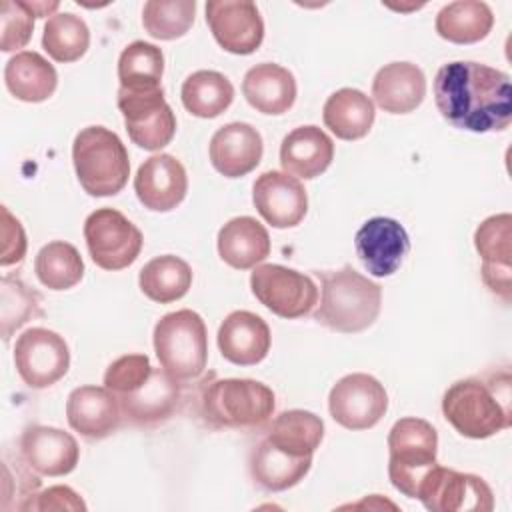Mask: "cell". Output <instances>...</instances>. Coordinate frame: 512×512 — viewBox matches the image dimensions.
Returning <instances> with one entry per match:
<instances>
[{"instance_id":"obj_1","label":"cell","mask_w":512,"mask_h":512,"mask_svg":"<svg viewBox=\"0 0 512 512\" xmlns=\"http://www.w3.org/2000/svg\"><path fill=\"white\" fill-rule=\"evenodd\" d=\"M434 102L442 118L460 130L500 132L512 122L510 76L480 62L444 64L434 78Z\"/></svg>"},{"instance_id":"obj_2","label":"cell","mask_w":512,"mask_h":512,"mask_svg":"<svg viewBox=\"0 0 512 512\" xmlns=\"http://www.w3.org/2000/svg\"><path fill=\"white\" fill-rule=\"evenodd\" d=\"M508 372L454 382L442 396V414L466 438H490L512 424Z\"/></svg>"},{"instance_id":"obj_3","label":"cell","mask_w":512,"mask_h":512,"mask_svg":"<svg viewBox=\"0 0 512 512\" xmlns=\"http://www.w3.org/2000/svg\"><path fill=\"white\" fill-rule=\"evenodd\" d=\"M320 278V304L314 320L334 332L354 334L370 328L382 306V288L352 266L316 272Z\"/></svg>"},{"instance_id":"obj_4","label":"cell","mask_w":512,"mask_h":512,"mask_svg":"<svg viewBox=\"0 0 512 512\" xmlns=\"http://www.w3.org/2000/svg\"><path fill=\"white\" fill-rule=\"evenodd\" d=\"M198 408L212 428H262L274 414L272 388L250 378H216L204 382Z\"/></svg>"},{"instance_id":"obj_5","label":"cell","mask_w":512,"mask_h":512,"mask_svg":"<svg viewBox=\"0 0 512 512\" xmlns=\"http://www.w3.org/2000/svg\"><path fill=\"white\" fill-rule=\"evenodd\" d=\"M72 162L80 186L90 196H114L130 176L126 146L104 126H86L76 134Z\"/></svg>"},{"instance_id":"obj_6","label":"cell","mask_w":512,"mask_h":512,"mask_svg":"<svg viewBox=\"0 0 512 512\" xmlns=\"http://www.w3.org/2000/svg\"><path fill=\"white\" fill-rule=\"evenodd\" d=\"M154 352L162 370L186 382L204 374L208 332L202 316L190 308L164 314L154 326Z\"/></svg>"},{"instance_id":"obj_7","label":"cell","mask_w":512,"mask_h":512,"mask_svg":"<svg viewBox=\"0 0 512 512\" xmlns=\"http://www.w3.org/2000/svg\"><path fill=\"white\" fill-rule=\"evenodd\" d=\"M438 432L416 416L394 422L388 432V476L392 486L408 498H416L418 486L426 472L438 464Z\"/></svg>"},{"instance_id":"obj_8","label":"cell","mask_w":512,"mask_h":512,"mask_svg":"<svg viewBox=\"0 0 512 512\" xmlns=\"http://www.w3.org/2000/svg\"><path fill=\"white\" fill-rule=\"evenodd\" d=\"M250 288L262 306L286 320L302 318L318 304L314 280L282 264H258L250 274Z\"/></svg>"},{"instance_id":"obj_9","label":"cell","mask_w":512,"mask_h":512,"mask_svg":"<svg viewBox=\"0 0 512 512\" xmlns=\"http://www.w3.org/2000/svg\"><path fill=\"white\" fill-rule=\"evenodd\" d=\"M84 240L94 264L110 272L134 264L144 244L142 232L114 208H98L86 218Z\"/></svg>"},{"instance_id":"obj_10","label":"cell","mask_w":512,"mask_h":512,"mask_svg":"<svg viewBox=\"0 0 512 512\" xmlns=\"http://www.w3.org/2000/svg\"><path fill=\"white\" fill-rule=\"evenodd\" d=\"M416 498L430 512H490L494 494L484 478L434 464L422 478Z\"/></svg>"},{"instance_id":"obj_11","label":"cell","mask_w":512,"mask_h":512,"mask_svg":"<svg viewBox=\"0 0 512 512\" xmlns=\"http://www.w3.org/2000/svg\"><path fill=\"white\" fill-rule=\"evenodd\" d=\"M118 108L130 140L150 152L168 146L176 134V116L164 98V90L118 88Z\"/></svg>"},{"instance_id":"obj_12","label":"cell","mask_w":512,"mask_h":512,"mask_svg":"<svg viewBox=\"0 0 512 512\" xmlns=\"http://www.w3.org/2000/svg\"><path fill=\"white\" fill-rule=\"evenodd\" d=\"M14 366L26 386L48 388L64 378L70 368L68 344L54 330L28 328L16 338Z\"/></svg>"},{"instance_id":"obj_13","label":"cell","mask_w":512,"mask_h":512,"mask_svg":"<svg viewBox=\"0 0 512 512\" xmlns=\"http://www.w3.org/2000/svg\"><path fill=\"white\" fill-rule=\"evenodd\" d=\"M328 410L340 426L348 430H368L386 414L388 394L374 376L354 372L332 386Z\"/></svg>"},{"instance_id":"obj_14","label":"cell","mask_w":512,"mask_h":512,"mask_svg":"<svg viewBox=\"0 0 512 512\" xmlns=\"http://www.w3.org/2000/svg\"><path fill=\"white\" fill-rule=\"evenodd\" d=\"M206 24L220 48L230 54H252L264 40V20L250 0L206 2Z\"/></svg>"},{"instance_id":"obj_15","label":"cell","mask_w":512,"mask_h":512,"mask_svg":"<svg viewBox=\"0 0 512 512\" xmlns=\"http://www.w3.org/2000/svg\"><path fill=\"white\" fill-rule=\"evenodd\" d=\"M354 248L362 266L376 278L392 276L410 250L406 228L386 216L366 220L354 236Z\"/></svg>"},{"instance_id":"obj_16","label":"cell","mask_w":512,"mask_h":512,"mask_svg":"<svg viewBox=\"0 0 512 512\" xmlns=\"http://www.w3.org/2000/svg\"><path fill=\"white\" fill-rule=\"evenodd\" d=\"M258 214L274 228H292L308 212V194L302 182L286 172H262L252 186Z\"/></svg>"},{"instance_id":"obj_17","label":"cell","mask_w":512,"mask_h":512,"mask_svg":"<svg viewBox=\"0 0 512 512\" xmlns=\"http://www.w3.org/2000/svg\"><path fill=\"white\" fill-rule=\"evenodd\" d=\"M134 192L144 208L170 212L186 198V168L172 154H154L140 164L134 176Z\"/></svg>"},{"instance_id":"obj_18","label":"cell","mask_w":512,"mask_h":512,"mask_svg":"<svg viewBox=\"0 0 512 512\" xmlns=\"http://www.w3.org/2000/svg\"><path fill=\"white\" fill-rule=\"evenodd\" d=\"M20 456L40 476H66L76 468L80 448L72 434L34 424L20 436Z\"/></svg>"},{"instance_id":"obj_19","label":"cell","mask_w":512,"mask_h":512,"mask_svg":"<svg viewBox=\"0 0 512 512\" xmlns=\"http://www.w3.org/2000/svg\"><path fill=\"white\" fill-rule=\"evenodd\" d=\"M66 418L70 428L84 438L102 440L122 424L120 400L106 386H80L66 400Z\"/></svg>"},{"instance_id":"obj_20","label":"cell","mask_w":512,"mask_h":512,"mask_svg":"<svg viewBox=\"0 0 512 512\" xmlns=\"http://www.w3.org/2000/svg\"><path fill=\"white\" fill-rule=\"evenodd\" d=\"M208 154L216 172L226 178H240L260 164L262 136L248 122H230L212 134Z\"/></svg>"},{"instance_id":"obj_21","label":"cell","mask_w":512,"mask_h":512,"mask_svg":"<svg viewBox=\"0 0 512 512\" xmlns=\"http://www.w3.org/2000/svg\"><path fill=\"white\" fill-rule=\"evenodd\" d=\"M122 416L136 426H156L166 422L182 404L180 380L166 370L154 368L150 378L130 394L118 396Z\"/></svg>"},{"instance_id":"obj_22","label":"cell","mask_w":512,"mask_h":512,"mask_svg":"<svg viewBox=\"0 0 512 512\" xmlns=\"http://www.w3.org/2000/svg\"><path fill=\"white\" fill-rule=\"evenodd\" d=\"M270 328L266 320L248 310L230 312L218 328L222 356L238 366H254L270 352Z\"/></svg>"},{"instance_id":"obj_23","label":"cell","mask_w":512,"mask_h":512,"mask_svg":"<svg viewBox=\"0 0 512 512\" xmlns=\"http://www.w3.org/2000/svg\"><path fill=\"white\" fill-rule=\"evenodd\" d=\"M334 160V142L318 126H298L280 144V164L294 178L312 180L328 170Z\"/></svg>"},{"instance_id":"obj_24","label":"cell","mask_w":512,"mask_h":512,"mask_svg":"<svg viewBox=\"0 0 512 512\" xmlns=\"http://www.w3.org/2000/svg\"><path fill=\"white\" fill-rule=\"evenodd\" d=\"M426 96V76L412 62L384 64L372 80V98L388 114H408Z\"/></svg>"},{"instance_id":"obj_25","label":"cell","mask_w":512,"mask_h":512,"mask_svg":"<svg viewBox=\"0 0 512 512\" xmlns=\"http://www.w3.org/2000/svg\"><path fill=\"white\" fill-rule=\"evenodd\" d=\"M242 94L258 112L278 116L294 106L296 80L288 68L274 62H262L244 74Z\"/></svg>"},{"instance_id":"obj_26","label":"cell","mask_w":512,"mask_h":512,"mask_svg":"<svg viewBox=\"0 0 512 512\" xmlns=\"http://www.w3.org/2000/svg\"><path fill=\"white\" fill-rule=\"evenodd\" d=\"M220 258L236 268L250 270L270 254L268 230L252 216H236L228 220L216 238Z\"/></svg>"},{"instance_id":"obj_27","label":"cell","mask_w":512,"mask_h":512,"mask_svg":"<svg viewBox=\"0 0 512 512\" xmlns=\"http://www.w3.org/2000/svg\"><path fill=\"white\" fill-rule=\"evenodd\" d=\"M4 82L16 100L44 102L54 94L58 86V74L42 54L34 50H22L6 62Z\"/></svg>"},{"instance_id":"obj_28","label":"cell","mask_w":512,"mask_h":512,"mask_svg":"<svg viewBox=\"0 0 512 512\" xmlns=\"http://www.w3.org/2000/svg\"><path fill=\"white\" fill-rule=\"evenodd\" d=\"M374 118V102L356 88L336 90L328 96L322 108V120L326 128L340 140L364 138L372 128Z\"/></svg>"},{"instance_id":"obj_29","label":"cell","mask_w":512,"mask_h":512,"mask_svg":"<svg viewBox=\"0 0 512 512\" xmlns=\"http://www.w3.org/2000/svg\"><path fill=\"white\" fill-rule=\"evenodd\" d=\"M312 456H290L266 438L250 454V474L254 482L268 492H282L296 486L310 470Z\"/></svg>"},{"instance_id":"obj_30","label":"cell","mask_w":512,"mask_h":512,"mask_svg":"<svg viewBox=\"0 0 512 512\" xmlns=\"http://www.w3.org/2000/svg\"><path fill=\"white\" fill-rule=\"evenodd\" d=\"M264 438L290 456H312L324 438V422L308 410H284L270 422Z\"/></svg>"},{"instance_id":"obj_31","label":"cell","mask_w":512,"mask_h":512,"mask_svg":"<svg viewBox=\"0 0 512 512\" xmlns=\"http://www.w3.org/2000/svg\"><path fill=\"white\" fill-rule=\"evenodd\" d=\"M494 26V14L486 2L458 0L440 8L436 32L452 44H474L484 40Z\"/></svg>"},{"instance_id":"obj_32","label":"cell","mask_w":512,"mask_h":512,"mask_svg":"<svg viewBox=\"0 0 512 512\" xmlns=\"http://www.w3.org/2000/svg\"><path fill=\"white\" fill-rule=\"evenodd\" d=\"M144 296L158 304H170L188 294L192 286V268L174 254H162L146 262L138 274Z\"/></svg>"},{"instance_id":"obj_33","label":"cell","mask_w":512,"mask_h":512,"mask_svg":"<svg viewBox=\"0 0 512 512\" xmlns=\"http://www.w3.org/2000/svg\"><path fill=\"white\" fill-rule=\"evenodd\" d=\"M180 98L192 116L216 118L230 108L234 86L216 70H196L184 80Z\"/></svg>"},{"instance_id":"obj_34","label":"cell","mask_w":512,"mask_h":512,"mask_svg":"<svg viewBox=\"0 0 512 512\" xmlns=\"http://www.w3.org/2000/svg\"><path fill=\"white\" fill-rule=\"evenodd\" d=\"M90 46V30L86 22L72 12L52 14L42 32V48L56 62L68 64L80 60Z\"/></svg>"},{"instance_id":"obj_35","label":"cell","mask_w":512,"mask_h":512,"mask_svg":"<svg viewBox=\"0 0 512 512\" xmlns=\"http://www.w3.org/2000/svg\"><path fill=\"white\" fill-rule=\"evenodd\" d=\"M164 74V54L158 46L136 40L128 44L118 58V80L124 90L160 88Z\"/></svg>"},{"instance_id":"obj_36","label":"cell","mask_w":512,"mask_h":512,"mask_svg":"<svg viewBox=\"0 0 512 512\" xmlns=\"http://www.w3.org/2000/svg\"><path fill=\"white\" fill-rule=\"evenodd\" d=\"M34 272L46 288L68 290L82 280L84 260L72 244L64 240H54L42 246L36 254Z\"/></svg>"},{"instance_id":"obj_37","label":"cell","mask_w":512,"mask_h":512,"mask_svg":"<svg viewBox=\"0 0 512 512\" xmlns=\"http://www.w3.org/2000/svg\"><path fill=\"white\" fill-rule=\"evenodd\" d=\"M42 316V296L20 278L2 276L0 280V332L2 340L24 326L28 320Z\"/></svg>"},{"instance_id":"obj_38","label":"cell","mask_w":512,"mask_h":512,"mask_svg":"<svg viewBox=\"0 0 512 512\" xmlns=\"http://www.w3.org/2000/svg\"><path fill=\"white\" fill-rule=\"evenodd\" d=\"M194 16V0H150L142 8V26L156 40H176L192 28Z\"/></svg>"},{"instance_id":"obj_39","label":"cell","mask_w":512,"mask_h":512,"mask_svg":"<svg viewBox=\"0 0 512 512\" xmlns=\"http://www.w3.org/2000/svg\"><path fill=\"white\" fill-rule=\"evenodd\" d=\"M474 246L484 264L512 266V216L504 212L482 220L474 232Z\"/></svg>"},{"instance_id":"obj_40","label":"cell","mask_w":512,"mask_h":512,"mask_svg":"<svg viewBox=\"0 0 512 512\" xmlns=\"http://www.w3.org/2000/svg\"><path fill=\"white\" fill-rule=\"evenodd\" d=\"M34 20H36V14L30 2L2 0L0 2V22H2L0 50L12 52L18 48H24L32 38Z\"/></svg>"},{"instance_id":"obj_41","label":"cell","mask_w":512,"mask_h":512,"mask_svg":"<svg viewBox=\"0 0 512 512\" xmlns=\"http://www.w3.org/2000/svg\"><path fill=\"white\" fill-rule=\"evenodd\" d=\"M154 372L146 354H124L110 362L104 372V386L116 396H124L140 388Z\"/></svg>"},{"instance_id":"obj_42","label":"cell","mask_w":512,"mask_h":512,"mask_svg":"<svg viewBox=\"0 0 512 512\" xmlns=\"http://www.w3.org/2000/svg\"><path fill=\"white\" fill-rule=\"evenodd\" d=\"M20 512H44V510H72V512H84L86 504L84 500L70 488V486H50L42 492H34L28 496L20 508Z\"/></svg>"},{"instance_id":"obj_43","label":"cell","mask_w":512,"mask_h":512,"mask_svg":"<svg viewBox=\"0 0 512 512\" xmlns=\"http://www.w3.org/2000/svg\"><path fill=\"white\" fill-rule=\"evenodd\" d=\"M2 212V256L0 264L2 266H12L18 264L24 254H26V234L16 216L10 214L6 206L0 208Z\"/></svg>"},{"instance_id":"obj_44","label":"cell","mask_w":512,"mask_h":512,"mask_svg":"<svg viewBox=\"0 0 512 512\" xmlns=\"http://www.w3.org/2000/svg\"><path fill=\"white\" fill-rule=\"evenodd\" d=\"M482 280L486 288L502 298V302H510L512 298V266H500V264H484L480 268Z\"/></svg>"}]
</instances>
